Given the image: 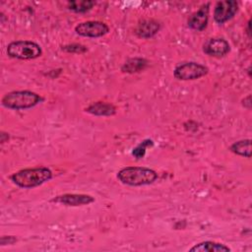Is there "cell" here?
I'll use <instances>...</instances> for the list:
<instances>
[{"label": "cell", "instance_id": "6", "mask_svg": "<svg viewBox=\"0 0 252 252\" xmlns=\"http://www.w3.org/2000/svg\"><path fill=\"white\" fill-rule=\"evenodd\" d=\"M77 34L85 37H100L109 32V27L100 21H87L75 27Z\"/></svg>", "mask_w": 252, "mask_h": 252}, {"label": "cell", "instance_id": "17", "mask_svg": "<svg viewBox=\"0 0 252 252\" xmlns=\"http://www.w3.org/2000/svg\"><path fill=\"white\" fill-rule=\"evenodd\" d=\"M153 146H154V141L152 139H145L132 150V155L136 159H141L145 157L147 148L153 147Z\"/></svg>", "mask_w": 252, "mask_h": 252}, {"label": "cell", "instance_id": "14", "mask_svg": "<svg viewBox=\"0 0 252 252\" xmlns=\"http://www.w3.org/2000/svg\"><path fill=\"white\" fill-rule=\"evenodd\" d=\"M148 60L145 58H141V57H133L128 59L121 67V71L124 73H129V74H133V73H138L141 72L143 70H145V68L148 66Z\"/></svg>", "mask_w": 252, "mask_h": 252}, {"label": "cell", "instance_id": "12", "mask_svg": "<svg viewBox=\"0 0 252 252\" xmlns=\"http://www.w3.org/2000/svg\"><path fill=\"white\" fill-rule=\"evenodd\" d=\"M85 111L95 116H112L116 113V107L105 101H96L86 107Z\"/></svg>", "mask_w": 252, "mask_h": 252}, {"label": "cell", "instance_id": "15", "mask_svg": "<svg viewBox=\"0 0 252 252\" xmlns=\"http://www.w3.org/2000/svg\"><path fill=\"white\" fill-rule=\"evenodd\" d=\"M229 150L237 156L249 158L251 157V140L250 139L239 140L233 143L230 146Z\"/></svg>", "mask_w": 252, "mask_h": 252}, {"label": "cell", "instance_id": "2", "mask_svg": "<svg viewBox=\"0 0 252 252\" xmlns=\"http://www.w3.org/2000/svg\"><path fill=\"white\" fill-rule=\"evenodd\" d=\"M117 178L126 185L142 186L155 182L158 178V173L149 167L126 166L118 171Z\"/></svg>", "mask_w": 252, "mask_h": 252}, {"label": "cell", "instance_id": "22", "mask_svg": "<svg viewBox=\"0 0 252 252\" xmlns=\"http://www.w3.org/2000/svg\"><path fill=\"white\" fill-rule=\"evenodd\" d=\"M250 26H251V20H249V22H248V26H247V34H248L249 38L251 37V30H250Z\"/></svg>", "mask_w": 252, "mask_h": 252}, {"label": "cell", "instance_id": "21", "mask_svg": "<svg viewBox=\"0 0 252 252\" xmlns=\"http://www.w3.org/2000/svg\"><path fill=\"white\" fill-rule=\"evenodd\" d=\"M0 136H1V143H4V142H6V140H9V135H7V133H5L3 131L1 132Z\"/></svg>", "mask_w": 252, "mask_h": 252}, {"label": "cell", "instance_id": "4", "mask_svg": "<svg viewBox=\"0 0 252 252\" xmlns=\"http://www.w3.org/2000/svg\"><path fill=\"white\" fill-rule=\"evenodd\" d=\"M7 54L11 58L32 60L41 56L42 49L39 44L32 40H15L8 44Z\"/></svg>", "mask_w": 252, "mask_h": 252}, {"label": "cell", "instance_id": "20", "mask_svg": "<svg viewBox=\"0 0 252 252\" xmlns=\"http://www.w3.org/2000/svg\"><path fill=\"white\" fill-rule=\"evenodd\" d=\"M241 104L242 106H244L247 109H250L252 106V101H251V94H248L246 97H244L241 100Z\"/></svg>", "mask_w": 252, "mask_h": 252}, {"label": "cell", "instance_id": "8", "mask_svg": "<svg viewBox=\"0 0 252 252\" xmlns=\"http://www.w3.org/2000/svg\"><path fill=\"white\" fill-rule=\"evenodd\" d=\"M203 51L209 56L220 58L230 51V45L228 41L222 37H213L204 43Z\"/></svg>", "mask_w": 252, "mask_h": 252}, {"label": "cell", "instance_id": "7", "mask_svg": "<svg viewBox=\"0 0 252 252\" xmlns=\"http://www.w3.org/2000/svg\"><path fill=\"white\" fill-rule=\"evenodd\" d=\"M238 11V3L234 0L219 1L214 9V20L222 25L231 20Z\"/></svg>", "mask_w": 252, "mask_h": 252}, {"label": "cell", "instance_id": "18", "mask_svg": "<svg viewBox=\"0 0 252 252\" xmlns=\"http://www.w3.org/2000/svg\"><path fill=\"white\" fill-rule=\"evenodd\" d=\"M62 50H64L65 52L68 53H85L88 51V48L80 43H71V44H66L64 46H62L61 48Z\"/></svg>", "mask_w": 252, "mask_h": 252}, {"label": "cell", "instance_id": "16", "mask_svg": "<svg viewBox=\"0 0 252 252\" xmlns=\"http://www.w3.org/2000/svg\"><path fill=\"white\" fill-rule=\"evenodd\" d=\"M95 5V1L91 0H73L68 1L67 8L75 13H86Z\"/></svg>", "mask_w": 252, "mask_h": 252}, {"label": "cell", "instance_id": "5", "mask_svg": "<svg viewBox=\"0 0 252 252\" xmlns=\"http://www.w3.org/2000/svg\"><path fill=\"white\" fill-rule=\"evenodd\" d=\"M208 72L209 69L205 65L191 61L177 65L173 71V76L177 80L189 81L204 77L208 74Z\"/></svg>", "mask_w": 252, "mask_h": 252}, {"label": "cell", "instance_id": "1", "mask_svg": "<svg viewBox=\"0 0 252 252\" xmlns=\"http://www.w3.org/2000/svg\"><path fill=\"white\" fill-rule=\"evenodd\" d=\"M52 176L53 173L49 168L40 166L21 169L13 173L10 179L21 188H33L50 180Z\"/></svg>", "mask_w": 252, "mask_h": 252}, {"label": "cell", "instance_id": "11", "mask_svg": "<svg viewBox=\"0 0 252 252\" xmlns=\"http://www.w3.org/2000/svg\"><path fill=\"white\" fill-rule=\"evenodd\" d=\"M160 30V24L153 19L142 20L135 29V33L141 38H151Z\"/></svg>", "mask_w": 252, "mask_h": 252}, {"label": "cell", "instance_id": "13", "mask_svg": "<svg viewBox=\"0 0 252 252\" xmlns=\"http://www.w3.org/2000/svg\"><path fill=\"white\" fill-rule=\"evenodd\" d=\"M191 252H227L230 251V248L222 243L216 241H203L200 242L189 249Z\"/></svg>", "mask_w": 252, "mask_h": 252}, {"label": "cell", "instance_id": "19", "mask_svg": "<svg viewBox=\"0 0 252 252\" xmlns=\"http://www.w3.org/2000/svg\"><path fill=\"white\" fill-rule=\"evenodd\" d=\"M17 237L14 235H3L0 239V245L1 246H5L8 244H14L17 242Z\"/></svg>", "mask_w": 252, "mask_h": 252}, {"label": "cell", "instance_id": "10", "mask_svg": "<svg viewBox=\"0 0 252 252\" xmlns=\"http://www.w3.org/2000/svg\"><path fill=\"white\" fill-rule=\"evenodd\" d=\"M210 12V3L203 4L200 9L193 13L188 19V27L192 30L201 32L204 31L208 26Z\"/></svg>", "mask_w": 252, "mask_h": 252}, {"label": "cell", "instance_id": "3", "mask_svg": "<svg viewBox=\"0 0 252 252\" xmlns=\"http://www.w3.org/2000/svg\"><path fill=\"white\" fill-rule=\"evenodd\" d=\"M43 101V97L32 91H13L4 94L1 103L9 109H28Z\"/></svg>", "mask_w": 252, "mask_h": 252}, {"label": "cell", "instance_id": "9", "mask_svg": "<svg viewBox=\"0 0 252 252\" xmlns=\"http://www.w3.org/2000/svg\"><path fill=\"white\" fill-rule=\"evenodd\" d=\"M51 202L63 204L69 207H78L90 205L94 202V198L88 194H76V193H66L58 195L51 199Z\"/></svg>", "mask_w": 252, "mask_h": 252}]
</instances>
